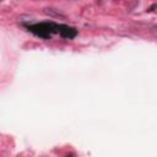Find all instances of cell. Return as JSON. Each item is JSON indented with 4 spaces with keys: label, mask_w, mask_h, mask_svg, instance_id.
<instances>
[{
    "label": "cell",
    "mask_w": 157,
    "mask_h": 157,
    "mask_svg": "<svg viewBox=\"0 0 157 157\" xmlns=\"http://www.w3.org/2000/svg\"><path fill=\"white\" fill-rule=\"evenodd\" d=\"M26 27L29 32L44 39L50 38L53 33H59V29H60V25L54 22H40L34 25H26Z\"/></svg>",
    "instance_id": "6da1fadb"
},
{
    "label": "cell",
    "mask_w": 157,
    "mask_h": 157,
    "mask_svg": "<svg viewBox=\"0 0 157 157\" xmlns=\"http://www.w3.org/2000/svg\"><path fill=\"white\" fill-rule=\"evenodd\" d=\"M59 34L63 37V38H74L76 37L77 34V31L70 26H66V25H60V29H59Z\"/></svg>",
    "instance_id": "7a4b0ae2"
},
{
    "label": "cell",
    "mask_w": 157,
    "mask_h": 157,
    "mask_svg": "<svg viewBox=\"0 0 157 157\" xmlns=\"http://www.w3.org/2000/svg\"><path fill=\"white\" fill-rule=\"evenodd\" d=\"M44 13L48 15V16H52V17H64V15L60 13L55 9H44Z\"/></svg>",
    "instance_id": "3957f363"
},
{
    "label": "cell",
    "mask_w": 157,
    "mask_h": 157,
    "mask_svg": "<svg viewBox=\"0 0 157 157\" xmlns=\"http://www.w3.org/2000/svg\"><path fill=\"white\" fill-rule=\"evenodd\" d=\"M148 12H157V4H152L148 9H147Z\"/></svg>",
    "instance_id": "277c9868"
},
{
    "label": "cell",
    "mask_w": 157,
    "mask_h": 157,
    "mask_svg": "<svg viewBox=\"0 0 157 157\" xmlns=\"http://www.w3.org/2000/svg\"><path fill=\"white\" fill-rule=\"evenodd\" d=\"M151 31H152V33H153V34H157V25H155V26H152V28H151Z\"/></svg>",
    "instance_id": "5b68a950"
},
{
    "label": "cell",
    "mask_w": 157,
    "mask_h": 157,
    "mask_svg": "<svg viewBox=\"0 0 157 157\" xmlns=\"http://www.w3.org/2000/svg\"><path fill=\"white\" fill-rule=\"evenodd\" d=\"M113 1H119V0H113Z\"/></svg>",
    "instance_id": "8992f818"
}]
</instances>
